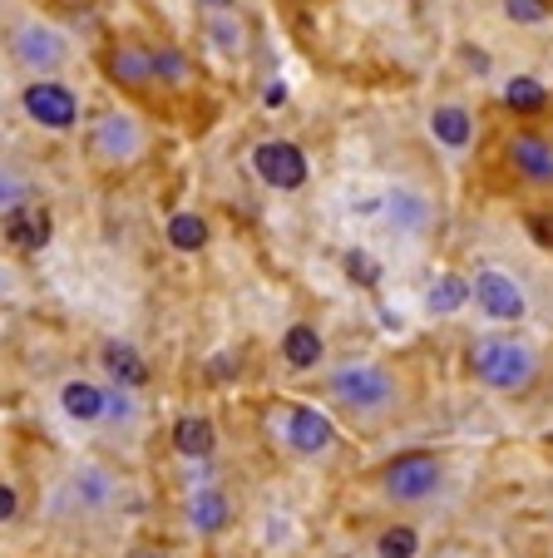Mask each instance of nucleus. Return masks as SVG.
<instances>
[{
  "label": "nucleus",
  "mask_w": 553,
  "mask_h": 558,
  "mask_svg": "<svg viewBox=\"0 0 553 558\" xmlns=\"http://www.w3.org/2000/svg\"><path fill=\"white\" fill-rule=\"evenodd\" d=\"M322 396L341 421L361 425V430H381L386 421H396L406 411V380L390 361L376 356H356V361H336L322 376Z\"/></svg>",
  "instance_id": "1"
},
{
  "label": "nucleus",
  "mask_w": 553,
  "mask_h": 558,
  "mask_svg": "<svg viewBox=\"0 0 553 558\" xmlns=\"http://www.w3.org/2000/svg\"><path fill=\"white\" fill-rule=\"evenodd\" d=\"M465 371L494 396H529L543 380V351L514 327H490L465 341Z\"/></svg>",
  "instance_id": "2"
},
{
  "label": "nucleus",
  "mask_w": 553,
  "mask_h": 558,
  "mask_svg": "<svg viewBox=\"0 0 553 558\" xmlns=\"http://www.w3.org/2000/svg\"><path fill=\"white\" fill-rule=\"evenodd\" d=\"M0 54L21 80H55L74 64L70 35L35 11H11L0 21Z\"/></svg>",
  "instance_id": "3"
},
{
  "label": "nucleus",
  "mask_w": 553,
  "mask_h": 558,
  "mask_svg": "<svg viewBox=\"0 0 553 558\" xmlns=\"http://www.w3.org/2000/svg\"><path fill=\"white\" fill-rule=\"evenodd\" d=\"M445 480H449L445 454L416 445V450H396L390 460H381L376 474H371V489H376V499L386 509L416 514V509H430L440 495H445Z\"/></svg>",
  "instance_id": "4"
},
{
  "label": "nucleus",
  "mask_w": 553,
  "mask_h": 558,
  "mask_svg": "<svg viewBox=\"0 0 553 558\" xmlns=\"http://www.w3.org/2000/svg\"><path fill=\"white\" fill-rule=\"evenodd\" d=\"M381 228H386L390 243L400 247H425L440 228V203L430 193V183L420 179H390L381 189Z\"/></svg>",
  "instance_id": "5"
},
{
  "label": "nucleus",
  "mask_w": 553,
  "mask_h": 558,
  "mask_svg": "<svg viewBox=\"0 0 553 558\" xmlns=\"http://www.w3.org/2000/svg\"><path fill=\"white\" fill-rule=\"evenodd\" d=\"M84 148H89L99 169H129V163L144 158L148 129L129 105H99L84 119Z\"/></svg>",
  "instance_id": "6"
},
{
  "label": "nucleus",
  "mask_w": 553,
  "mask_h": 558,
  "mask_svg": "<svg viewBox=\"0 0 553 558\" xmlns=\"http://www.w3.org/2000/svg\"><path fill=\"white\" fill-rule=\"evenodd\" d=\"M470 306L484 316V322H490V327H519V322H529V312H533L524 277L509 272L504 263H474V272H470Z\"/></svg>",
  "instance_id": "7"
},
{
  "label": "nucleus",
  "mask_w": 553,
  "mask_h": 558,
  "mask_svg": "<svg viewBox=\"0 0 553 558\" xmlns=\"http://www.w3.org/2000/svg\"><path fill=\"white\" fill-rule=\"evenodd\" d=\"M500 158L524 193H553V129L514 124L500 138Z\"/></svg>",
  "instance_id": "8"
},
{
  "label": "nucleus",
  "mask_w": 553,
  "mask_h": 558,
  "mask_svg": "<svg viewBox=\"0 0 553 558\" xmlns=\"http://www.w3.org/2000/svg\"><path fill=\"white\" fill-rule=\"evenodd\" d=\"M21 114L45 134H74L84 124V95L55 74V80H21Z\"/></svg>",
  "instance_id": "9"
},
{
  "label": "nucleus",
  "mask_w": 553,
  "mask_h": 558,
  "mask_svg": "<svg viewBox=\"0 0 553 558\" xmlns=\"http://www.w3.org/2000/svg\"><path fill=\"white\" fill-rule=\"evenodd\" d=\"M272 430L297 460H322L336 450V421L312 401H277L272 405Z\"/></svg>",
  "instance_id": "10"
},
{
  "label": "nucleus",
  "mask_w": 553,
  "mask_h": 558,
  "mask_svg": "<svg viewBox=\"0 0 553 558\" xmlns=\"http://www.w3.org/2000/svg\"><path fill=\"white\" fill-rule=\"evenodd\" d=\"M248 169L262 189L272 193H302L312 183V163H306V148L292 138H257L248 148Z\"/></svg>",
  "instance_id": "11"
},
{
  "label": "nucleus",
  "mask_w": 553,
  "mask_h": 558,
  "mask_svg": "<svg viewBox=\"0 0 553 558\" xmlns=\"http://www.w3.org/2000/svg\"><path fill=\"white\" fill-rule=\"evenodd\" d=\"M105 80L119 89H129V95H148V89L158 85L154 74V45L139 40V35H115V40L105 45Z\"/></svg>",
  "instance_id": "12"
},
{
  "label": "nucleus",
  "mask_w": 553,
  "mask_h": 558,
  "mask_svg": "<svg viewBox=\"0 0 553 558\" xmlns=\"http://www.w3.org/2000/svg\"><path fill=\"white\" fill-rule=\"evenodd\" d=\"M60 505L70 509V514H105V509H115L119 505L115 470H105L99 460L74 464V470L64 474V485H60Z\"/></svg>",
  "instance_id": "13"
},
{
  "label": "nucleus",
  "mask_w": 553,
  "mask_h": 558,
  "mask_svg": "<svg viewBox=\"0 0 553 558\" xmlns=\"http://www.w3.org/2000/svg\"><path fill=\"white\" fill-rule=\"evenodd\" d=\"M425 129L445 158H465L474 148V138H480V119H474V109L465 99H435L425 109Z\"/></svg>",
  "instance_id": "14"
},
{
  "label": "nucleus",
  "mask_w": 553,
  "mask_h": 558,
  "mask_svg": "<svg viewBox=\"0 0 553 558\" xmlns=\"http://www.w3.org/2000/svg\"><path fill=\"white\" fill-rule=\"evenodd\" d=\"M60 411H64V421H70V425H84V430L105 425L109 380H105V376H64V380H60Z\"/></svg>",
  "instance_id": "15"
},
{
  "label": "nucleus",
  "mask_w": 553,
  "mask_h": 558,
  "mask_svg": "<svg viewBox=\"0 0 553 558\" xmlns=\"http://www.w3.org/2000/svg\"><path fill=\"white\" fill-rule=\"evenodd\" d=\"M277 356H282V366L292 371V376H312V371H322L326 361V337L316 322H292V327L282 331V341H277Z\"/></svg>",
  "instance_id": "16"
},
{
  "label": "nucleus",
  "mask_w": 553,
  "mask_h": 558,
  "mask_svg": "<svg viewBox=\"0 0 553 558\" xmlns=\"http://www.w3.org/2000/svg\"><path fill=\"white\" fill-rule=\"evenodd\" d=\"M99 371H105L109 386L134 390V396L148 386V361H144V351H139L134 341H119V337L99 341Z\"/></svg>",
  "instance_id": "17"
},
{
  "label": "nucleus",
  "mask_w": 553,
  "mask_h": 558,
  "mask_svg": "<svg viewBox=\"0 0 553 558\" xmlns=\"http://www.w3.org/2000/svg\"><path fill=\"white\" fill-rule=\"evenodd\" d=\"M5 243L15 247V253H40V247H50V232H55V218L50 208H40V203H25V208L5 213Z\"/></svg>",
  "instance_id": "18"
},
{
  "label": "nucleus",
  "mask_w": 553,
  "mask_h": 558,
  "mask_svg": "<svg viewBox=\"0 0 553 558\" xmlns=\"http://www.w3.org/2000/svg\"><path fill=\"white\" fill-rule=\"evenodd\" d=\"M183 514H189L193 534L213 538V534H223V529L232 524V499H228V489L203 485V489H193V495L183 499Z\"/></svg>",
  "instance_id": "19"
},
{
  "label": "nucleus",
  "mask_w": 553,
  "mask_h": 558,
  "mask_svg": "<svg viewBox=\"0 0 553 558\" xmlns=\"http://www.w3.org/2000/svg\"><path fill=\"white\" fill-rule=\"evenodd\" d=\"M173 450L178 460H213V450H218V430H213L208 415H178L173 421Z\"/></svg>",
  "instance_id": "20"
},
{
  "label": "nucleus",
  "mask_w": 553,
  "mask_h": 558,
  "mask_svg": "<svg viewBox=\"0 0 553 558\" xmlns=\"http://www.w3.org/2000/svg\"><path fill=\"white\" fill-rule=\"evenodd\" d=\"M504 105H509L524 124H533L539 114L553 109V95H549V85H543L539 74H514L509 85H504Z\"/></svg>",
  "instance_id": "21"
},
{
  "label": "nucleus",
  "mask_w": 553,
  "mask_h": 558,
  "mask_svg": "<svg viewBox=\"0 0 553 558\" xmlns=\"http://www.w3.org/2000/svg\"><path fill=\"white\" fill-rule=\"evenodd\" d=\"M420 548H425V534L410 519H390V524H381L371 534V554L376 558H420Z\"/></svg>",
  "instance_id": "22"
},
{
  "label": "nucleus",
  "mask_w": 553,
  "mask_h": 558,
  "mask_svg": "<svg viewBox=\"0 0 553 558\" xmlns=\"http://www.w3.org/2000/svg\"><path fill=\"white\" fill-rule=\"evenodd\" d=\"M203 40H208L223 60H242V54H248V25H242L238 11L232 15H203Z\"/></svg>",
  "instance_id": "23"
},
{
  "label": "nucleus",
  "mask_w": 553,
  "mask_h": 558,
  "mask_svg": "<svg viewBox=\"0 0 553 558\" xmlns=\"http://www.w3.org/2000/svg\"><path fill=\"white\" fill-rule=\"evenodd\" d=\"M164 238H168V247H173V253L199 257L203 247H208L213 228H208V218H203V213H193V208H189V213H173V218H168Z\"/></svg>",
  "instance_id": "24"
},
{
  "label": "nucleus",
  "mask_w": 553,
  "mask_h": 558,
  "mask_svg": "<svg viewBox=\"0 0 553 558\" xmlns=\"http://www.w3.org/2000/svg\"><path fill=\"white\" fill-rule=\"evenodd\" d=\"M35 193H40L35 173L21 169L15 158H0V218L15 213V208H25V203H35Z\"/></svg>",
  "instance_id": "25"
},
{
  "label": "nucleus",
  "mask_w": 553,
  "mask_h": 558,
  "mask_svg": "<svg viewBox=\"0 0 553 558\" xmlns=\"http://www.w3.org/2000/svg\"><path fill=\"white\" fill-rule=\"evenodd\" d=\"M425 306H430L435 316H455L459 306H470V277L440 272L435 282H430V292H425Z\"/></svg>",
  "instance_id": "26"
},
{
  "label": "nucleus",
  "mask_w": 553,
  "mask_h": 558,
  "mask_svg": "<svg viewBox=\"0 0 553 558\" xmlns=\"http://www.w3.org/2000/svg\"><path fill=\"white\" fill-rule=\"evenodd\" d=\"M154 45V74H158V85H168V89H183L193 80V64H189V54L178 50L173 40H148Z\"/></svg>",
  "instance_id": "27"
},
{
  "label": "nucleus",
  "mask_w": 553,
  "mask_h": 558,
  "mask_svg": "<svg viewBox=\"0 0 553 558\" xmlns=\"http://www.w3.org/2000/svg\"><path fill=\"white\" fill-rule=\"evenodd\" d=\"M500 11H504V21L524 25V31H533V25H549V21H553V5H549V0H504Z\"/></svg>",
  "instance_id": "28"
},
{
  "label": "nucleus",
  "mask_w": 553,
  "mask_h": 558,
  "mask_svg": "<svg viewBox=\"0 0 553 558\" xmlns=\"http://www.w3.org/2000/svg\"><path fill=\"white\" fill-rule=\"evenodd\" d=\"M341 263H346V277H351V282H361V287H376L381 282V267L371 263V253H356V247H351Z\"/></svg>",
  "instance_id": "29"
},
{
  "label": "nucleus",
  "mask_w": 553,
  "mask_h": 558,
  "mask_svg": "<svg viewBox=\"0 0 553 558\" xmlns=\"http://www.w3.org/2000/svg\"><path fill=\"white\" fill-rule=\"evenodd\" d=\"M15 519H21V489L11 480H0V529L15 524Z\"/></svg>",
  "instance_id": "30"
},
{
  "label": "nucleus",
  "mask_w": 553,
  "mask_h": 558,
  "mask_svg": "<svg viewBox=\"0 0 553 558\" xmlns=\"http://www.w3.org/2000/svg\"><path fill=\"white\" fill-rule=\"evenodd\" d=\"M193 11L199 15H232L238 11V0H193Z\"/></svg>",
  "instance_id": "31"
},
{
  "label": "nucleus",
  "mask_w": 553,
  "mask_h": 558,
  "mask_svg": "<svg viewBox=\"0 0 553 558\" xmlns=\"http://www.w3.org/2000/svg\"><path fill=\"white\" fill-rule=\"evenodd\" d=\"M148 558H168V554H148Z\"/></svg>",
  "instance_id": "32"
}]
</instances>
